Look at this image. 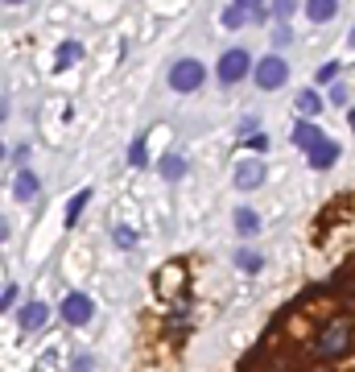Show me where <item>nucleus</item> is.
I'll return each instance as SVG.
<instances>
[{
	"label": "nucleus",
	"mask_w": 355,
	"mask_h": 372,
	"mask_svg": "<svg viewBox=\"0 0 355 372\" xmlns=\"http://www.w3.org/2000/svg\"><path fill=\"white\" fill-rule=\"evenodd\" d=\"M13 195H17V203H33V198H38V174H33V170H21V174H17Z\"/></svg>",
	"instance_id": "10"
},
{
	"label": "nucleus",
	"mask_w": 355,
	"mask_h": 372,
	"mask_svg": "<svg viewBox=\"0 0 355 372\" xmlns=\"http://www.w3.org/2000/svg\"><path fill=\"white\" fill-rule=\"evenodd\" d=\"M87 198H91V186H83V191H74V198L67 203V227H74V220H79V211L87 207Z\"/></svg>",
	"instance_id": "16"
},
{
	"label": "nucleus",
	"mask_w": 355,
	"mask_h": 372,
	"mask_svg": "<svg viewBox=\"0 0 355 372\" xmlns=\"http://www.w3.org/2000/svg\"><path fill=\"white\" fill-rule=\"evenodd\" d=\"M95 315V302L87 294H67L62 298V319L71 322V327H87Z\"/></svg>",
	"instance_id": "5"
},
{
	"label": "nucleus",
	"mask_w": 355,
	"mask_h": 372,
	"mask_svg": "<svg viewBox=\"0 0 355 372\" xmlns=\"http://www.w3.org/2000/svg\"><path fill=\"white\" fill-rule=\"evenodd\" d=\"M186 174V162L178 157V153H169V157H162V178H169V182H178Z\"/></svg>",
	"instance_id": "17"
},
{
	"label": "nucleus",
	"mask_w": 355,
	"mask_h": 372,
	"mask_svg": "<svg viewBox=\"0 0 355 372\" xmlns=\"http://www.w3.org/2000/svg\"><path fill=\"white\" fill-rule=\"evenodd\" d=\"M347 120H351V133H355V108H351V112H347Z\"/></svg>",
	"instance_id": "28"
},
{
	"label": "nucleus",
	"mask_w": 355,
	"mask_h": 372,
	"mask_svg": "<svg viewBox=\"0 0 355 372\" xmlns=\"http://www.w3.org/2000/svg\"><path fill=\"white\" fill-rule=\"evenodd\" d=\"M322 141V128L314 120H302L298 128H293V145H302V149H310V145H318Z\"/></svg>",
	"instance_id": "12"
},
{
	"label": "nucleus",
	"mask_w": 355,
	"mask_h": 372,
	"mask_svg": "<svg viewBox=\"0 0 355 372\" xmlns=\"http://www.w3.org/2000/svg\"><path fill=\"white\" fill-rule=\"evenodd\" d=\"M0 162H4V145H0Z\"/></svg>",
	"instance_id": "30"
},
{
	"label": "nucleus",
	"mask_w": 355,
	"mask_h": 372,
	"mask_svg": "<svg viewBox=\"0 0 355 372\" xmlns=\"http://www.w3.org/2000/svg\"><path fill=\"white\" fill-rule=\"evenodd\" d=\"M236 265H240L244 273H261L264 257H261V252H248V248H240V252H236Z\"/></svg>",
	"instance_id": "18"
},
{
	"label": "nucleus",
	"mask_w": 355,
	"mask_h": 372,
	"mask_svg": "<svg viewBox=\"0 0 355 372\" xmlns=\"http://www.w3.org/2000/svg\"><path fill=\"white\" fill-rule=\"evenodd\" d=\"M264 17H269V9H264V0H232L227 9H223V29H240V25H261Z\"/></svg>",
	"instance_id": "1"
},
{
	"label": "nucleus",
	"mask_w": 355,
	"mask_h": 372,
	"mask_svg": "<svg viewBox=\"0 0 355 372\" xmlns=\"http://www.w3.org/2000/svg\"><path fill=\"white\" fill-rule=\"evenodd\" d=\"M46 319H50L46 302H25V306H21V327H25V331H38Z\"/></svg>",
	"instance_id": "9"
},
{
	"label": "nucleus",
	"mask_w": 355,
	"mask_h": 372,
	"mask_svg": "<svg viewBox=\"0 0 355 372\" xmlns=\"http://www.w3.org/2000/svg\"><path fill=\"white\" fill-rule=\"evenodd\" d=\"M4 236H9V223L0 220V240H4Z\"/></svg>",
	"instance_id": "27"
},
{
	"label": "nucleus",
	"mask_w": 355,
	"mask_h": 372,
	"mask_svg": "<svg viewBox=\"0 0 355 372\" xmlns=\"http://www.w3.org/2000/svg\"><path fill=\"white\" fill-rule=\"evenodd\" d=\"M298 9V0H273V13L281 17V21H289V13Z\"/></svg>",
	"instance_id": "20"
},
{
	"label": "nucleus",
	"mask_w": 355,
	"mask_h": 372,
	"mask_svg": "<svg viewBox=\"0 0 355 372\" xmlns=\"http://www.w3.org/2000/svg\"><path fill=\"white\" fill-rule=\"evenodd\" d=\"M13 298H17V286H9V290L0 294V310H9V306H13Z\"/></svg>",
	"instance_id": "24"
},
{
	"label": "nucleus",
	"mask_w": 355,
	"mask_h": 372,
	"mask_svg": "<svg viewBox=\"0 0 355 372\" xmlns=\"http://www.w3.org/2000/svg\"><path fill=\"white\" fill-rule=\"evenodd\" d=\"M257 87L261 91H277V87H285V79H289V62H285L281 54H269V58H261L257 62Z\"/></svg>",
	"instance_id": "3"
},
{
	"label": "nucleus",
	"mask_w": 355,
	"mask_h": 372,
	"mask_svg": "<svg viewBox=\"0 0 355 372\" xmlns=\"http://www.w3.org/2000/svg\"><path fill=\"white\" fill-rule=\"evenodd\" d=\"M261 182H264V162L252 157V162H240L236 166V186L240 191H252V186H261Z\"/></svg>",
	"instance_id": "8"
},
{
	"label": "nucleus",
	"mask_w": 355,
	"mask_h": 372,
	"mask_svg": "<svg viewBox=\"0 0 355 372\" xmlns=\"http://www.w3.org/2000/svg\"><path fill=\"white\" fill-rule=\"evenodd\" d=\"M306 153H310V166H314V170H331L334 162H339V145H334L331 137H322V141L310 145Z\"/></svg>",
	"instance_id": "7"
},
{
	"label": "nucleus",
	"mask_w": 355,
	"mask_h": 372,
	"mask_svg": "<svg viewBox=\"0 0 355 372\" xmlns=\"http://www.w3.org/2000/svg\"><path fill=\"white\" fill-rule=\"evenodd\" d=\"M4 4H21V0H4Z\"/></svg>",
	"instance_id": "29"
},
{
	"label": "nucleus",
	"mask_w": 355,
	"mask_h": 372,
	"mask_svg": "<svg viewBox=\"0 0 355 372\" xmlns=\"http://www.w3.org/2000/svg\"><path fill=\"white\" fill-rule=\"evenodd\" d=\"M128 157H133V166H149V153H145V137H137V141H133Z\"/></svg>",
	"instance_id": "19"
},
{
	"label": "nucleus",
	"mask_w": 355,
	"mask_h": 372,
	"mask_svg": "<svg viewBox=\"0 0 355 372\" xmlns=\"http://www.w3.org/2000/svg\"><path fill=\"white\" fill-rule=\"evenodd\" d=\"M112 240H116L120 248H133V244H137V236H133L128 227H116V232H112Z\"/></svg>",
	"instance_id": "21"
},
{
	"label": "nucleus",
	"mask_w": 355,
	"mask_h": 372,
	"mask_svg": "<svg viewBox=\"0 0 355 372\" xmlns=\"http://www.w3.org/2000/svg\"><path fill=\"white\" fill-rule=\"evenodd\" d=\"M347 344H351V327H343V322H334L331 331L318 339V356L322 360H334L339 351H347Z\"/></svg>",
	"instance_id": "6"
},
{
	"label": "nucleus",
	"mask_w": 355,
	"mask_h": 372,
	"mask_svg": "<svg viewBox=\"0 0 355 372\" xmlns=\"http://www.w3.org/2000/svg\"><path fill=\"white\" fill-rule=\"evenodd\" d=\"M232 220H236L240 236H257V232H261V215H257L252 207H236V215H232Z\"/></svg>",
	"instance_id": "11"
},
{
	"label": "nucleus",
	"mask_w": 355,
	"mask_h": 372,
	"mask_svg": "<svg viewBox=\"0 0 355 372\" xmlns=\"http://www.w3.org/2000/svg\"><path fill=\"white\" fill-rule=\"evenodd\" d=\"M252 71V58H248V50H227L223 58H219V83H240L244 74Z\"/></svg>",
	"instance_id": "4"
},
{
	"label": "nucleus",
	"mask_w": 355,
	"mask_h": 372,
	"mask_svg": "<svg viewBox=\"0 0 355 372\" xmlns=\"http://www.w3.org/2000/svg\"><path fill=\"white\" fill-rule=\"evenodd\" d=\"M71 372H91V360H87V356H74Z\"/></svg>",
	"instance_id": "25"
},
{
	"label": "nucleus",
	"mask_w": 355,
	"mask_h": 372,
	"mask_svg": "<svg viewBox=\"0 0 355 372\" xmlns=\"http://www.w3.org/2000/svg\"><path fill=\"white\" fill-rule=\"evenodd\" d=\"M289 42H293V33H289V25H281V29L273 33V46L281 50V46H289Z\"/></svg>",
	"instance_id": "23"
},
{
	"label": "nucleus",
	"mask_w": 355,
	"mask_h": 372,
	"mask_svg": "<svg viewBox=\"0 0 355 372\" xmlns=\"http://www.w3.org/2000/svg\"><path fill=\"white\" fill-rule=\"evenodd\" d=\"M79 58H83V46H79V42H62V46L54 50V67H58V71H67V67H74Z\"/></svg>",
	"instance_id": "13"
},
{
	"label": "nucleus",
	"mask_w": 355,
	"mask_h": 372,
	"mask_svg": "<svg viewBox=\"0 0 355 372\" xmlns=\"http://www.w3.org/2000/svg\"><path fill=\"white\" fill-rule=\"evenodd\" d=\"M339 79V62H327L322 71H318V83H334Z\"/></svg>",
	"instance_id": "22"
},
{
	"label": "nucleus",
	"mask_w": 355,
	"mask_h": 372,
	"mask_svg": "<svg viewBox=\"0 0 355 372\" xmlns=\"http://www.w3.org/2000/svg\"><path fill=\"white\" fill-rule=\"evenodd\" d=\"M331 99L334 103H347V87H331Z\"/></svg>",
	"instance_id": "26"
},
{
	"label": "nucleus",
	"mask_w": 355,
	"mask_h": 372,
	"mask_svg": "<svg viewBox=\"0 0 355 372\" xmlns=\"http://www.w3.org/2000/svg\"><path fill=\"white\" fill-rule=\"evenodd\" d=\"M203 79H207V71H203V62H194V58H178V62L169 67V87H174V91H198Z\"/></svg>",
	"instance_id": "2"
},
{
	"label": "nucleus",
	"mask_w": 355,
	"mask_h": 372,
	"mask_svg": "<svg viewBox=\"0 0 355 372\" xmlns=\"http://www.w3.org/2000/svg\"><path fill=\"white\" fill-rule=\"evenodd\" d=\"M306 13H310V21H331L339 13V0H310Z\"/></svg>",
	"instance_id": "14"
},
{
	"label": "nucleus",
	"mask_w": 355,
	"mask_h": 372,
	"mask_svg": "<svg viewBox=\"0 0 355 372\" xmlns=\"http://www.w3.org/2000/svg\"><path fill=\"white\" fill-rule=\"evenodd\" d=\"M298 112H302V116H318V112H322V96H318L314 87L298 91Z\"/></svg>",
	"instance_id": "15"
}]
</instances>
